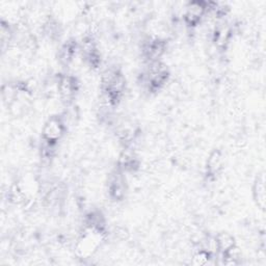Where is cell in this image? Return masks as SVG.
<instances>
[{
  "label": "cell",
  "instance_id": "6da1fadb",
  "mask_svg": "<svg viewBox=\"0 0 266 266\" xmlns=\"http://www.w3.org/2000/svg\"><path fill=\"white\" fill-rule=\"evenodd\" d=\"M101 243V232L100 229L91 226L84 231V234L79 238L77 243V252L83 257L92 255Z\"/></svg>",
  "mask_w": 266,
  "mask_h": 266
},
{
  "label": "cell",
  "instance_id": "7a4b0ae2",
  "mask_svg": "<svg viewBox=\"0 0 266 266\" xmlns=\"http://www.w3.org/2000/svg\"><path fill=\"white\" fill-rule=\"evenodd\" d=\"M63 135V124L57 117L50 118L44 125L43 137L48 143L57 142Z\"/></svg>",
  "mask_w": 266,
  "mask_h": 266
},
{
  "label": "cell",
  "instance_id": "3957f363",
  "mask_svg": "<svg viewBox=\"0 0 266 266\" xmlns=\"http://www.w3.org/2000/svg\"><path fill=\"white\" fill-rule=\"evenodd\" d=\"M185 9H186L185 18L186 21L190 24H195L196 22H198V20L204 16L207 10L206 5L204 3H199V2L189 3L185 7Z\"/></svg>",
  "mask_w": 266,
  "mask_h": 266
},
{
  "label": "cell",
  "instance_id": "277c9868",
  "mask_svg": "<svg viewBox=\"0 0 266 266\" xmlns=\"http://www.w3.org/2000/svg\"><path fill=\"white\" fill-rule=\"evenodd\" d=\"M253 193H254L255 201L257 202V205L261 209H264V207H265V180H264L263 174H261L260 176L257 177L255 184H254Z\"/></svg>",
  "mask_w": 266,
  "mask_h": 266
},
{
  "label": "cell",
  "instance_id": "5b68a950",
  "mask_svg": "<svg viewBox=\"0 0 266 266\" xmlns=\"http://www.w3.org/2000/svg\"><path fill=\"white\" fill-rule=\"evenodd\" d=\"M206 168L210 176H214L219 173V171L223 168V156L219 151L214 150L209 155L206 163Z\"/></svg>",
  "mask_w": 266,
  "mask_h": 266
},
{
  "label": "cell",
  "instance_id": "8992f818",
  "mask_svg": "<svg viewBox=\"0 0 266 266\" xmlns=\"http://www.w3.org/2000/svg\"><path fill=\"white\" fill-rule=\"evenodd\" d=\"M58 92L62 99L70 100L75 92L74 79L70 76L62 77L58 82Z\"/></svg>",
  "mask_w": 266,
  "mask_h": 266
},
{
  "label": "cell",
  "instance_id": "52a82bcc",
  "mask_svg": "<svg viewBox=\"0 0 266 266\" xmlns=\"http://www.w3.org/2000/svg\"><path fill=\"white\" fill-rule=\"evenodd\" d=\"M215 240L217 245V250H219L224 254L235 247V240L229 233H220V234L216 236Z\"/></svg>",
  "mask_w": 266,
  "mask_h": 266
}]
</instances>
